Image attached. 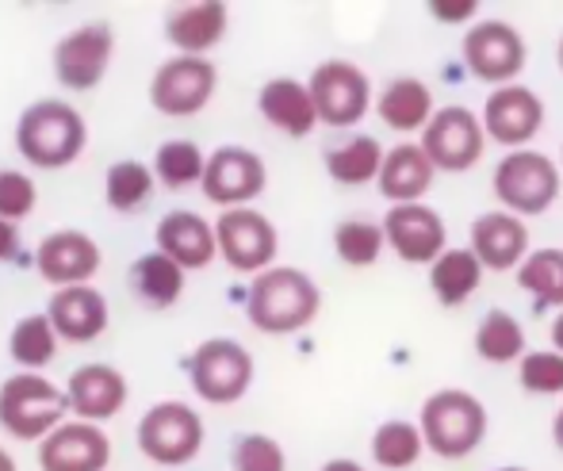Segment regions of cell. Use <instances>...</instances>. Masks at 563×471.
<instances>
[{
    "mask_svg": "<svg viewBox=\"0 0 563 471\" xmlns=\"http://www.w3.org/2000/svg\"><path fill=\"white\" fill-rule=\"evenodd\" d=\"M490 188H495L503 211L518 215V219H533L560 199V165L541 150H510L495 165Z\"/></svg>",
    "mask_w": 563,
    "mask_h": 471,
    "instance_id": "obj_5",
    "label": "cell"
},
{
    "mask_svg": "<svg viewBox=\"0 0 563 471\" xmlns=\"http://www.w3.org/2000/svg\"><path fill=\"white\" fill-rule=\"evenodd\" d=\"M216 89H219V69L211 66V58L173 54L169 62L157 66L154 81H150V103L169 119H188L208 108Z\"/></svg>",
    "mask_w": 563,
    "mask_h": 471,
    "instance_id": "obj_10",
    "label": "cell"
},
{
    "mask_svg": "<svg viewBox=\"0 0 563 471\" xmlns=\"http://www.w3.org/2000/svg\"><path fill=\"white\" fill-rule=\"evenodd\" d=\"M483 273H487V269L479 265V258L472 253V245H467V250L449 245V250L430 265L433 299H438L441 307H460V303H467L475 292H479Z\"/></svg>",
    "mask_w": 563,
    "mask_h": 471,
    "instance_id": "obj_28",
    "label": "cell"
},
{
    "mask_svg": "<svg viewBox=\"0 0 563 471\" xmlns=\"http://www.w3.org/2000/svg\"><path fill=\"white\" fill-rule=\"evenodd\" d=\"M69 395L38 372H20L0 383V426L15 441H46L66 426Z\"/></svg>",
    "mask_w": 563,
    "mask_h": 471,
    "instance_id": "obj_4",
    "label": "cell"
},
{
    "mask_svg": "<svg viewBox=\"0 0 563 471\" xmlns=\"http://www.w3.org/2000/svg\"><path fill=\"white\" fill-rule=\"evenodd\" d=\"M472 253L490 273H510L521 269L529 258V227L526 219L510 211H483L472 222Z\"/></svg>",
    "mask_w": 563,
    "mask_h": 471,
    "instance_id": "obj_22",
    "label": "cell"
},
{
    "mask_svg": "<svg viewBox=\"0 0 563 471\" xmlns=\"http://www.w3.org/2000/svg\"><path fill=\"white\" fill-rule=\"evenodd\" d=\"M422 150L430 154V162L438 165V173L475 169L483 150H487V127H483V116L460 108V103L438 108V116H433L430 127L422 131Z\"/></svg>",
    "mask_w": 563,
    "mask_h": 471,
    "instance_id": "obj_11",
    "label": "cell"
},
{
    "mask_svg": "<svg viewBox=\"0 0 563 471\" xmlns=\"http://www.w3.org/2000/svg\"><path fill=\"white\" fill-rule=\"evenodd\" d=\"M15 258H20V230H15V222L0 219V265Z\"/></svg>",
    "mask_w": 563,
    "mask_h": 471,
    "instance_id": "obj_41",
    "label": "cell"
},
{
    "mask_svg": "<svg viewBox=\"0 0 563 471\" xmlns=\"http://www.w3.org/2000/svg\"><path fill=\"white\" fill-rule=\"evenodd\" d=\"M460 58L479 81L495 85H518V74L526 69V39L514 23L506 20H479L467 28L464 43H460Z\"/></svg>",
    "mask_w": 563,
    "mask_h": 471,
    "instance_id": "obj_8",
    "label": "cell"
},
{
    "mask_svg": "<svg viewBox=\"0 0 563 471\" xmlns=\"http://www.w3.org/2000/svg\"><path fill=\"white\" fill-rule=\"evenodd\" d=\"M319 284L296 265H273L268 273L253 276L245 295V315L261 333H299L319 318Z\"/></svg>",
    "mask_w": 563,
    "mask_h": 471,
    "instance_id": "obj_1",
    "label": "cell"
},
{
    "mask_svg": "<svg viewBox=\"0 0 563 471\" xmlns=\"http://www.w3.org/2000/svg\"><path fill=\"white\" fill-rule=\"evenodd\" d=\"M154 177L162 180L165 188L180 191V188H192V185H203V173H208V157L196 142L188 139H169L157 146L154 154Z\"/></svg>",
    "mask_w": 563,
    "mask_h": 471,
    "instance_id": "obj_33",
    "label": "cell"
},
{
    "mask_svg": "<svg viewBox=\"0 0 563 471\" xmlns=\"http://www.w3.org/2000/svg\"><path fill=\"white\" fill-rule=\"evenodd\" d=\"M376 116L384 119V127H391V131H399V134L426 131L430 119L438 116L433 89L422 77H410V74L391 77L376 96Z\"/></svg>",
    "mask_w": 563,
    "mask_h": 471,
    "instance_id": "obj_26",
    "label": "cell"
},
{
    "mask_svg": "<svg viewBox=\"0 0 563 471\" xmlns=\"http://www.w3.org/2000/svg\"><path fill=\"white\" fill-rule=\"evenodd\" d=\"M498 471H526V468H498Z\"/></svg>",
    "mask_w": 563,
    "mask_h": 471,
    "instance_id": "obj_47",
    "label": "cell"
},
{
    "mask_svg": "<svg viewBox=\"0 0 563 471\" xmlns=\"http://www.w3.org/2000/svg\"><path fill=\"white\" fill-rule=\"evenodd\" d=\"M552 349L563 353V310L556 315V322H552Z\"/></svg>",
    "mask_w": 563,
    "mask_h": 471,
    "instance_id": "obj_43",
    "label": "cell"
},
{
    "mask_svg": "<svg viewBox=\"0 0 563 471\" xmlns=\"http://www.w3.org/2000/svg\"><path fill=\"white\" fill-rule=\"evenodd\" d=\"M319 471H368V468L356 464V460H349V457H338V460H327Z\"/></svg>",
    "mask_w": 563,
    "mask_h": 471,
    "instance_id": "obj_42",
    "label": "cell"
},
{
    "mask_svg": "<svg viewBox=\"0 0 563 471\" xmlns=\"http://www.w3.org/2000/svg\"><path fill=\"white\" fill-rule=\"evenodd\" d=\"M307 85H311L314 108H319V123L338 127V131L341 127H356L372 108V81L356 62H319Z\"/></svg>",
    "mask_w": 563,
    "mask_h": 471,
    "instance_id": "obj_12",
    "label": "cell"
},
{
    "mask_svg": "<svg viewBox=\"0 0 563 471\" xmlns=\"http://www.w3.org/2000/svg\"><path fill=\"white\" fill-rule=\"evenodd\" d=\"M552 441H556V449L563 452V406L556 410V418H552Z\"/></svg>",
    "mask_w": 563,
    "mask_h": 471,
    "instance_id": "obj_44",
    "label": "cell"
},
{
    "mask_svg": "<svg viewBox=\"0 0 563 471\" xmlns=\"http://www.w3.org/2000/svg\"><path fill=\"white\" fill-rule=\"evenodd\" d=\"M422 452H426V437L418 429V421L391 418L384 426H376V434H372V460L384 471L415 468L422 460Z\"/></svg>",
    "mask_w": 563,
    "mask_h": 471,
    "instance_id": "obj_32",
    "label": "cell"
},
{
    "mask_svg": "<svg viewBox=\"0 0 563 471\" xmlns=\"http://www.w3.org/2000/svg\"><path fill=\"white\" fill-rule=\"evenodd\" d=\"M518 380L529 395H563V353L556 349L526 353L518 364Z\"/></svg>",
    "mask_w": 563,
    "mask_h": 471,
    "instance_id": "obj_38",
    "label": "cell"
},
{
    "mask_svg": "<svg viewBox=\"0 0 563 471\" xmlns=\"http://www.w3.org/2000/svg\"><path fill=\"white\" fill-rule=\"evenodd\" d=\"M384 157H387V150L379 146L372 134H353V139H345L327 150V173H330V180H338V185L361 188V185L379 180Z\"/></svg>",
    "mask_w": 563,
    "mask_h": 471,
    "instance_id": "obj_29",
    "label": "cell"
},
{
    "mask_svg": "<svg viewBox=\"0 0 563 471\" xmlns=\"http://www.w3.org/2000/svg\"><path fill=\"white\" fill-rule=\"evenodd\" d=\"M154 245L157 253H165L169 261H177L185 273L196 269H208L219 258V238H216V222H208L196 211H169L162 215L154 230Z\"/></svg>",
    "mask_w": 563,
    "mask_h": 471,
    "instance_id": "obj_19",
    "label": "cell"
},
{
    "mask_svg": "<svg viewBox=\"0 0 563 471\" xmlns=\"http://www.w3.org/2000/svg\"><path fill=\"white\" fill-rule=\"evenodd\" d=\"M219 238V258L227 261L234 273L261 276L273 269L276 250H280V234H276L273 219L261 215L257 207H234L216 219Z\"/></svg>",
    "mask_w": 563,
    "mask_h": 471,
    "instance_id": "obj_9",
    "label": "cell"
},
{
    "mask_svg": "<svg viewBox=\"0 0 563 471\" xmlns=\"http://www.w3.org/2000/svg\"><path fill=\"white\" fill-rule=\"evenodd\" d=\"M0 471H15V460L8 457V449H0Z\"/></svg>",
    "mask_w": 563,
    "mask_h": 471,
    "instance_id": "obj_45",
    "label": "cell"
},
{
    "mask_svg": "<svg viewBox=\"0 0 563 471\" xmlns=\"http://www.w3.org/2000/svg\"><path fill=\"white\" fill-rule=\"evenodd\" d=\"M150 196H154V169L150 165L126 157L104 173V199L112 211H139L142 204H150Z\"/></svg>",
    "mask_w": 563,
    "mask_h": 471,
    "instance_id": "obj_36",
    "label": "cell"
},
{
    "mask_svg": "<svg viewBox=\"0 0 563 471\" xmlns=\"http://www.w3.org/2000/svg\"><path fill=\"white\" fill-rule=\"evenodd\" d=\"M387 238H384V222H368V219H345L334 227V253L341 265L349 269H368L379 261Z\"/></svg>",
    "mask_w": 563,
    "mask_h": 471,
    "instance_id": "obj_35",
    "label": "cell"
},
{
    "mask_svg": "<svg viewBox=\"0 0 563 471\" xmlns=\"http://www.w3.org/2000/svg\"><path fill=\"white\" fill-rule=\"evenodd\" d=\"M479 12V0H430V15L441 23H467Z\"/></svg>",
    "mask_w": 563,
    "mask_h": 471,
    "instance_id": "obj_40",
    "label": "cell"
},
{
    "mask_svg": "<svg viewBox=\"0 0 563 471\" xmlns=\"http://www.w3.org/2000/svg\"><path fill=\"white\" fill-rule=\"evenodd\" d=\"M257 108L268 127H276L288 139H307L319 127V108H314L311 85L296 81V77H273L261 85Z\"/></svg>",
    "mask_w": 563,
    "mask_h": 471,
    "instance_id": "obj_24",
    "label": "cell"
},
{
    "mask_svg": "<svg viewBox=\"0 0 563 471\" xmlns=\"http://www.w3.org/2000/svg\"><path fill=\"white\" fill-rule=\"evenodd\" d=\"M483 127L498 146L529 150L544 127V100L529 85H503L483 103Z\"/></svg>",
    "mask_w": 563,
    "mask_h": 471,
    "instance_id": "obj_16",
    "label": "cell"
},
{
    "mask_svg": "<svg viewBox=\"0 0 563 471\" xmlns=\"http://www.w3.org/2000/svg\"><path fill=\"white\" fill-rule=\"evenodd\" d=\"M518 287H526L541 307L563 310V250L544 245L529 253L518 269Z\"/></svg>",
    "mask_w": 563,
    "mask_h": 471,
    "instance_id": "obj_34",
    "label": "cell"
},
{
    "mask_svg": "<svg viewBox=\"0 0 563 471\" xmlns=\"http://www.w3.org/2000/svg\"><path fill=\"white\" fill-rule=\"evenodd\" d=\"M112 441L92 421H66L46 441H38V468L43 471H108Z\"/></svg>",
    "mask_w": 563,
    "mask_h": 471,
    "instance_id": "obj_18",
    "label": "cell"
},
{
    "mask_svg": "<svg viewBox=\"0 0 563 471\" xmlns=\"http://www.w3.org/2000/svg\"><path fill=\"white\" fill-rule=\"evenodd\" d=\"M126 284H131V295L142 303V307L165 310L185 295V269L177 261H169L165 253H142L139 261L126 273Z\"/></svg>",
    "mask_w": 563,
    "mask_h": 471,
    "instance_id": "obj_27",
    "label": "cell"
},
{
    "mask_svg": "<svg viewBox=\"0 0 563 471\" xmlns=\"http://www.w3.org/2000/svg\"><path fill=\"white\" fill-rule=\"evenodd\" d=\"M35 180L20 169H0V219L20 222L35 211Z\"/></svg>",
    "mask_w": 563,
    "mask_h": 471,
    "instance_id": "obj_39",
    "label": "cell"
},
{
    "mask_svg": "<svg viewBox=\"0 0 563 471\" xmlns=\"http://www.w3.org/2000/svg\"><path fill=\"white\" fill-rule=\"evenodd\" d=\"M438 165L430 162V154L422 150V142H399L387 150L384 173H379V191L387 204H422V196L433 188Z\"/></svg>",
    "mask_w": 563,
    "mask_h": 471,
    "instance_id": "obj_25",
    "label": "cell"
},
{
    "mask_svg": "<svg viewBox=\"0 0 563 471\" xmlns=\"http://www.w3.org/2000/svg\"><path fill=\"white\" fill-rule=\"evenodd\" d=\"M253 357L234 338H208L188 357V380L192 391L208 406H234L253 387Z\"/></svg>",
    "mask_w": 563,
    "mask_h": 471,
    "instance_id": "obj_7",
    "label": "cell"
},
{
    "mask_svg": "<svg viewBox=\"0 0 563 471\" xmlns=\"http://www.w3.org/2000/svg\"><path fill=\"white\" fill-rule=\"evenodd\" d=\"M230 28V8L223 0H192V4H173L165 12V39L188 58H208L223 43Z\"/></svg>",
    "mask_w": 563,
    "mask_h": 471,
    "instance_id": "obj_20",
    "label": "cell"
},
{
    "mask_svg": "<svg viewBox=\"0 0 563 471\" xmlns=\"http://www.w3.org/2000/svg\"><path fill=\"white\" fill-rule=\"evenodd\" d=\"M387 250L407 265H433L449 250V227L430 204H395L384 215Z\"/></svg>",
    "mask_w": 563,
    "mask_h": 471,
    "instance_id": "obj_14",
    "label": "cell"
},
{
    "mask_svg": "<svg viewBox=\"0 0 563 471\" xmlns=\"http://www.w3.org/2000/svg\"><path fill=\"white\" fill-rule=\"evenodd\" d=\"M230 468L234 471H288L280 441L268 434H242L230 452Z\"/></svg>",
    "mask_w": 563,
    "mask_h": 471,
    "instance_id": "obj_37",
    "label": "cell"
},
{
    "mask_svg": "<svg viewBox=\"0 0 563 471\" xmlns=\"http://www.w3.org/2000/svg\"><path fill=\"white\" fill-rule=\"evenodd\" d=\"M89 146V123L66 100H35L15 119V150L35 169H66Z\"/></svg>",
    "mask_w": 563,
    "mask_h": 471,
    "instance_id": "obj_2",
    "label": "cell"
},
{
    "mask_svg": "<svg viewBox=\"0 0 563 471\" xmlns=\"http://www.w3.org/2000/svg\"><path fill=\"white\" fill-rule=\"evenodd\" d=\"M265 185H268V169L257 150L219 146L216 154H208V173H203L200 188L211 204H219L223 211H234V207H250L265 191Z\"/></svg>",
    "mask_w": 563,
    "mask_h": 471,
    "instance_id": "obj_15",
    "label": "cell"
},
{
    "mask_svg": "<svg viewBox=\"0 0 563 471\" xmlns=\"http://www.w3.org/2000/svg\"><path fill=\"white\" fill-rule=\"evenodd\" d=\"M46 315H51L58 338L74 341V346L97 341L100 333L108 330V322H112V310H108L104 292H97V287H89V284L54 292L51 303H46Z\"/></svg>",
    "mask_w": 563,
    "mask_h": 471,
    "instance_id": "obj_23",
    "label": "cell"
},
{
    "mask_svg": "<svg viewBox=\"0 0 563 471\" xmlns=\"http://www.w3.org/2000/svg\"><path fill=\"white\" fill-rule=\"evenodd\" d=\"M100 261H104V253H100L97 238H89L85 230H54L35 250L38 276L58 287V292L62 287L89 284L100 273Z\"/></svg>",
    "mask_w": 563,
    "mask_h": 471,
    "instance_id": "obj_17",
    "label": "cell"
},
{
    "mask_svg": "<svg viewBox=\"0 0 563 471\" xmlns=\"http://www.w3.org/2000/svg\"><path fill=\"white\" fill-rule=\"evenodd\" d=\"M418 429L426 437V449L441 460H464L487 437V406L479 395L464 387H441L422 403Z\"/></svg>",
    "mask_w": 563,
    "mask_h": 471,
    "instance_id": "obj_3",
    "label": "cell"
},
{
    "mask_svg": "<svg viewBox=\"0 0 563 471\" xmlns=\"http://www.w3.org/2000/svg\"><path fill=\"white\" fill-rule=\"evenodd\" d=\"M66 395H69V410L77 414V421H100L115 418L119 410L126 406V376L112 364H81L74 369V376L66 383Z\"/></svg>",
    "mask_w": 563,
    "mask_h": 471,
    "instance_id": "obj_21",
    "label": "cell"
},
{
    "mask_svg": "<svg viewBox=\"0 0 563 471\" xmlns=\"http://www.w3.org/2000/svg\"><path fill=\"white\" fill-rule=\"evenodd\" d=\"M203 449V418L188 403L165 398L139 421V452L157 468H185Z\"/></svg>",
    "mask_w": 563,
    "mask_h": 471,
    "instance_id": "obj_6",
    "label": "cell"
},
{
    "mask_svg": "<svg viewBox=\"0 0 563 471\" xmlns=\"http://www.w3.org/2000/svg\"><path fill=\"white\" fill-rule=\"evenodd\" d=\"M115 58V31L108 23H81L54 46V77L66 89L89 92L108 77Z\"/></svg>",
    "mask_w": 563,
    "mask_h": 471,
    "instance_id": "obj_13",
    "label": "cell"
},
{
    "mask_svg": "<svg viewBox=\"0 0 563 471\" xmlns=\"http://www.w3.org/2000/svg\"><path fill=\"white\" fill-rule=\"evenodd\" d=\"M58 330H54L51 315H27L12 326L8 333V357L20 364L23 372H38L58 357Z\"/></svg>",
    "mask_w": 563,
    "mask_h": 471,
    "instance_id": "obj_30",
    "label": "cell"
},
{
    "mask_svg": "<svg viewBox=\"0 0 563 471\" xmlns=\"http://www.w3.org/2000/svg\"><path fill=\"white\" fill-rule=\"evenodd\" d=\"M556 62H560V69H563V39H560V51H556Z\"/></svg>",
    "mask_w": 563,
    "mask_h": 471,
    "instance_id": "obj_46",
    "label": "cell"
},
{
    "mask_svg": "<svg viewBox=\"0 0 563 471\" xmlns=\"http://www.w3.org/2000/svg\"><path fill=\"white\" fill-rule=\"evenodd\" d=\"M475 353L487 364H521L526 357V326L510 310H487L475 326Z\"/></svg>",
    "mask_w": 563,
    "mask_h": 471,
    "instance_id": "obj_31",
    "label": "cell"
}]
</instances>
